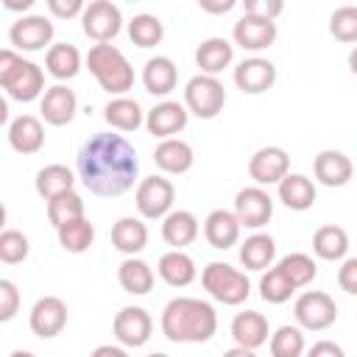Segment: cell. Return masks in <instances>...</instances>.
<instances>
[{"instance_id":"cell-8","label":"cell","mask_w":357,"mask_h":357,"mask_svg":"<svg viewBox=\"0 0 357 357\" xmlns=\"http://www.w3.org/2000/svg\"><path fill=\"white\" fill-rule=\"evenodd\" d=\"M134 201H137V209H139L142 218L156 220V218H165V215L173 209L176 187H173L170 178H165V176H148V178L139 181Z\"/></svg>"},{"instance_id":"cell-42","label":"cell","mask_w":357,"mask_h":357,"mask_svg":"<svg viewBox=\"0 0 357 357\" xmlns=\"http://www.w3.org/2000/svg\"><path fill=\"white\" fill-rule=\"evenodd\" d=\"M329 33L343 42V45H351L357 39V8L354 6H340L332 11L329 17Z\"/></svg>"},{"instance_id":"cell-49","label":"cell","mask_w":357,"mask_h":357,"mask_svg":"<svg viewBox=\"0 0 357 357\" xmlns=\"http://www.w3.org/2000/svg\"><path fill=\"white\" fill-rule=\"evenodd\" d=\"M307 357H346V351L335 340H318V343L310 346Z\"/></svg>"},{"instance_id":"cell-15","label":"cell","mask_w":357,"mask_h":357,"mask_svg":"<svg viewBox=\"0 0 357 357\" xmlns=\"http://www.w3.org/2000/svg\"><path fill=\"white\" fill-rule=\"evenodd\" d=\"M187 120H190V114H187L184 103H178V100H162V103H156L145 114V128H148V134H153L159 139H170L173 134L184 131Z\"/></svg>"},{"instance_id":"cell-9","label":"cell","mask_w":357,"mask_h":357,"mask_svg":"<svg viewBox=\"0 0 357 357\" xmlns=\"http://www.w3.org/2000/svg\"><path fill=\"white\" fill-rule=\"evenodd\" d=\"M240 223V229H262L271 215H273V201L262 187H243L234 195V212H231Z\"/></svg>"},{"instance_id":"cell-41","label":"cell","mask_w":357,"mask_h":357,"mask_svg":"<svg viewBox=\"0 0 357 357\" xmlns=\"http://www.w3.org/2000/svg\"><path fill=\"white\" fill-rule=\"evenodd\" d=\"M293 293H296V287L284 279V273L279 268H271L268 273H262V279H259V296H262V301H268V304H284Z\"/></svg>"},{"instance_id":"cell-28","label":"cell","mask_w":357,"mask_h":357,"mask_svg":"<svg viewBox=\"0 0 357 357\" xmlns=\"http://www.w3.org/2000/svg\"><path fill=\"white\" fill-rule=\"evenodd\" d=\"M112 245L128 257L139 254L148 245V226L139 218H120L112 226Z\"/></svg>"},{"instance_id":"cell-30","label":"cell","mask_w":357,"mask_h":357,"mask_svg":"<svg viewBox=\"0 0 357 357\" xmlns=\"http://www.w3.org/2000/svg\"><path fill=\"white\" fill-rule=\"evenodd\" d=\"M117 282H120V287H123L126 293H131V296H145V293L153 290L156 276H153V271H151L148 262H142V259H137V257H128V259H123L120 268H117Z\"/></svg>"},{"instance_id":"cell-27","label":"cell","mask_w":357,"mask_h":357,"mask_svg":"<svg viewBox=\"0 0 357 357\" xmlns=\"http://www.w3.org/2000/svg\"><path fill=\"white\" fill-rule=\"evenodd\" d=\"M178 81V70L173 64V59L167 56H153L145 61L142 67V84L151 95H170L176 89Z\"/></svg>"},{"instance_id":"cell-13","label":"cell","mask_w":357,"mask_h":357,"mask_svg":"<svg viewBox=\"0 0 357 357\" xmlns=\"http://www.w3.org/2000/svg\"><path fill=\"white\" fill-rule=\"evenodd\" d=\"M28 324H31V332L36 337H45V340L47 337H56L67 326V304L59 296H42L31 307Z\"/></svg>"},{"instance_id":"cell-56","label":"cell","mask_w":357,"mask_h":357,"mask_svg":"<svg viewBox=\"0 0 357 357\" xmlns=\"http://www.w3.org/2000/svg\"><path fill=\"white\" fill-rule=\"evenodd\" d=\"M6 218H8V215H6V206H3V201H0V231L6 229Z\"/></svg>"},{"instance_id":"cell-29","label":"cell","mask_w":357,"mask_h":357,"mask_svg":"<svg viewBox=\"0 0 357 357\" xmlns=\"http://www.w3.org/2000/svg\"><path fill=\"white\" fill-rule=\"evenodd\" d=\"M156 271H159L162 282H167L170 287H187V284H192V279L198 273L192 257L184 254V251H167V254H162Z\"/></svg>"},{"instance_id":"cell-35","label":"cell","mask_w":357,"mask_h":357,"mask_svg":"<svg viewBox=\"0 0 357 357\" xmlns=\"http://www.w3.org/2000/svg\"><path fill=\"white\" fill-rule=\"evenodd\" d=\"M73 184H75V176H73V170L67 165H45L36 173V181H33L39 198H45V201L73 190Z\"/></svg>"},{"instance_id":"cell-32","label":"cell","mask_w":357,"mask_h":357,"mask_svg":"<svg viewBox=\"0 0 357 357\" xmlns=\"http://www.w3.org/2000/svg\"><path fill=\"white\" fill-rule=\"evenodd\" d=\"M103 120H106L112 128H117V131H137V128L145 123L139 103L131 100V98H126V95L112 98V100L103 106Z\"/></svg>"},{"instance_id":"cell-39","label":"cell","mask_w":357,"mask_h":357,"mask_svg":"<svg viewBox=\"0 0 357 357\" xmlns=\"http://www.w3.org/2000/svg\"><path fill=\"white\" fill-rule=\"evenodd\" d=\"M128 36L137 47H156L165 36V25L159 17L153 14H137L131 22H128Z\"/></svg>"},{"instance_id":"cell-14","label":"cell","mask_w":357,"mask_h":357,"mask_svg":"<svg viewBox=\"0 0 357 357\" xmlns=\"http://www.w3.org/2000/svg\"><path fill=\"white\" fill-rule=\"evenodd\" d=\"M234 84L243 95H262L276 84V67L268 59H243L234 67Z\"/></svg>"},{"instance_id":"cell-51","label":"cell","mask_w":357,"mask_h":357,"mask_svg":"<svg viewBox=\"0 0 357 357\" xmlns=\"http://www.w3.org/2000/svg\"><path fill=\"white\" fill-rule=\"evenodd\" d=\"M89 357H128V351L126 349H120V346H112V343H103V346H98Z\"/></svg>"},{"instance_id":"cell-47","label":"cell","mask_w":357,"mask_h":357,"mask_svg":"<svg viewBox=\"0 0 357 357\" xmlns=\"http://www.w3.org/2000/svg\"><path fill=\"white\" fill-rule=\"evenodd\" d=\"M47 8H50L53 17L70 20V17H78L84 11V3L81 0H47Z\"/></svg>"},{"instance_id":"cell-26","label":"cell","mask_w":357,"mask_h":357,"mask_svg":"<svg viewBox=\"0 0 357 357\" xmlns=\"http://www.w3.org/2000/svg\"><path fill=\"white\" fill-rule=\"evenodd\" d=\"M276 190H279V201H282L287 209H293V212L310 209V206L315 204V198H318L312 178H307L304 173H287V176L276 184Z\"/></svg>"},{"instance_id":"cell-19","label":"cell","mask_w":357,"mask_h":357,"mask_svg":"<svg viewBox=\"0 0 357 357\" xmlns=\"http://www.w3.org/2000/svg\"><path fill=\"white\" fill-rule=\"evenodd\" d=\"M6 92H8V98H14V100H20V103L36 100V98L45 92V73H42V67L22 59L20 67L14 70V75L8 78Z\"/></svg>"},{"instance_id":"cell-50","label":"cell","mask_w":357,"mask_h":357,"mask_svg":"<svg viewBox=\"0 0 357 357\" xmlns=\"http://www.w3.org/2000/svg\"><path fill=\"white\" fill-rule=\"evenodd\" d=\"M198 6L206 14H226V11H231L237 6V0H198Z\"/></svg>"},{"instance_id":"cell-34","label":"cell","mask_w":357,"mask_h":357,"mask_svg":"<svg viewBox=\"0 0 357 357\" xmlns=\"http://www.w3.org/2000/svg\"><path fill=\"white\" fill-rule=\"evenodd\" d=\"M273 257H276V243H273L271 234L257 231V234L245 237V243L240 245V262L248 271H265V268H271Z\"/></svg>"},{"instance_id":"cell-36","label":"cell","mask_w":357,"mask_h":357,"mask_svg":"<svg viewBox=\"0 0 357 357\" xmlns=\"http://www.w3.org/2000/svg\"><path fill=\"white\" fill-rule=\"evenodd\" d=\"M56 234H59V245L70 254H84L95 243V226L86 218H78V220H70V223L59 226Z\"/></svg>"},{"instance_id":"cell-7","label":"cell","mask_w":357,"mask_h":357,"mask_svg":"<svg viewBox=\"0 0 357 357\" xmlns=\"http://www.w3.org/2000/svg\"><path fill=\"white\" fill-rule=\"evenodd\" d=\"M81 28L98 45L112 42L123 28V14L112 0H92L81 11Z\"/></svg>"},{"instance_id":"cell-6","label":"cell","mask_w":357,"mask_h":357,"mask_svg":"<svg viewBox=\"0 0 357 357\" xmlns=\"http://www.w3.org/2000/svg\"><path fill=\"white\" fill-rule=\"evenodd\" d=\"M293 315L298 329H310V332H321L329 329L337 321V304L329 293L324 290H307L296 298L293 304Z\"/></svg>"},{"instance_id":"cell-24","label":"cell","mask_w":357,"mask_h":357,"mask_svg":"<svg viewBox=\"0 0 357 357\" xmlns=\"http://www.w3.org/2000/svg\"><path fill=\"white\" fill-rule=\"evenodd\" d=\"M198 237V218L187 209H170L162 218V240L173 245V251H181Z\"/></svg>"},{"instance_id":"cell-54","label":"cell","mask_w":357,"mask_h":357,"mask_svg":"<svg viewBox=\"0 0 357 357\" xmlns=\"http://www.w3.org/2000/svg\"><path fill=\"white\" fill-rule=\"evenodd\" d=\"M6 120H8V103H6V98L0 95V126H6Z\"/></svg>"},{"instance_id":"cell-11","label":"cell","mask_w":357,"mask_h":357,"mask_svg":"<svg viewBox=\"0 0 357 357\" xmlns=\"http://www.w3.org/2000/svg\"><path fill=\"white\" fill-rule=\"evenodd\" d=\"M114 337L128 346V349H139L151 340V332H153V321L148 315V310L142 307H123L117 315H114Z\"/></svg>"},{"instance_id":"cell-2","label":"cell","mask_w":357,"mask_h":357,"mask_svg":"<svg viewBox=\"0 0 357 357\" xmlns=\"http://www.w3.org/2000/svg\"><path fill=\"white\" fill-rule=\"evenodd\" d=\"M159 326L170 343H206L218 332V312L204 298L176 296L165 304Z\"/></svg>"},{"instance_id":"cell-23","label":"cell","mask_w":357,"mask_h":357,"mask_svg":"<svg viewBox=\"0 0 357 357\" xmlns=\"http://www.w3.org/2000/svg\"><path fill=\"white\" fill-rule=\"evenodd\" d=\"M234 59V45L223 36H209L195 50V64L201 67V75H218L223 73Z\"/></svg>"},{"instance_id":"cell-43","label":"cell","mask_w":357,"mask_h":357,"mask_svg":"<svg viewBox=\"0 0 357 357\" xmlns=\"http://www.w3.org/2000/svg\"><path fill=\"white\" fill-rule=\"evenodd\" d=\"M31 245H28V237L17 229H3L0 231V262L6 265H20L25 257H28Z\"/></svg>"},{"instance_id":"cell-17","label":"cell","mask_w":357,"mask_h":357,"mask_svg":"<svg viewBox=\"0 0 357 357\" xmlns=\"http://www.w3.org/2000/svg\"><path fill=\"white\" fill-rule=\"evenodd\" d=\"M231 36H234V42H237L243 50H265V47H271V45L276 42V22L243 14V17L234 22Z\"/></svg>"},{"instance_id":"cell-40","label":"cell","mask_w":357,"mask_h":357,"mask_svg":"<svg viewBox=\"0 0 357 357\" xmlns=\"http://www.w3.org/2000/svg\"><path fill=\"white\" fill-rule=\"evenodd\" d=\"M307 349L304 343V332L298 326H279L271 335V354L273 357H301Z\"/></svg>"},{"instance_id":"cell-57","label":"cell","mask_w":357,"mask_h":357,"mask_svg":"<svg viewBox=\"0 0 357 357\" xmlns=\"http://www.w3.org/2000/svg\"><path fill=\"white\" fill-rule=\"evenodd\" d=\"M145 357H170V354H165V351H151V354H145Z\"/></svg>"},{"instance_id":"cell-53","label":"cell","mask_w":357,"mask_h":357,"mask_svg":"<svg viewBox=\"0 0 357 357\" xmlns=\"http://www.w3.org/2000/svg\"><path fill=\"white\" fill-rule=\"evenodd\" d=\"M223 357H257L251 349H243V346H231L229 351H223Z\"/></svg>"},{"instance_id":"cell-10","label":"cell","mask_w":357,"mask_h":357,"mask_svg":"<svg viewBox=\"0 0 357 357\" xmlns=\"http://www.w3.org/2000/svg\"><path fill=\"white\" fill-rule=\"evenodd\" d=\"M290 173V156L279 145H265L248 159V176L254 178L257 187L265 184H279Z\"/></svg>"},{"instance_id":"cell-25","label":"cell","mask_w":357,"mask_h":357,"mask_svg":"<svg viewBox=\"0 0 357 357\" xmlns=\"http://www.w3.org/2000/svg\"><path fill=\"white\" fill-rule=\"evenodd\" d=\"M204 237L212 248L226 251L240 240V223L229 209H212L204 220Z\"/></svg>"},{"instance_id":"cell-22","label":"cell","mask_w":357,"mask_h":357,"mask_svg":"<svg viewBox=\"0 0 357 357\" xmlns=\"http://www.w3.org/2000/svg\"><path fill=\"white\" fill-rule=\"evenodd\" d=\"M153 162H156V167H159L162 173L181 176V173H187V170L192 167L195 153H192V145H190V142L170 137V139H162V142L156 145Z\"/></svg>"},{"instance_id":"cell-20","label":"cell","mask_w":357,"mask_h":357,"mask_svg":"<svg viewBox=\"0 0 357 357\" xmlns=\"http://www.w3.org/2000/svg\"><path fill=\"white\" fill-rule=\"evenodd\" d=\"M8 145L22 153V156H31V153H39L42 145H45V128H42V120L33 117V114H20L11 120L8 126Z\"/></svg>"},{"instance_id":"cell-55","label":"cell","mask_w":357,"mask_h":357,"mask_svg":"<svg viewBox=\"0 0 357 357\" xmlns=\"http://www.w3.org/2000/svg\"><path fill=\"white\" fill-rule=\"evenodd\" d=\"M8 357H36V354L33 351H25V349H14Z\"/></svg>"},{"instance_id":"cell-4","label":"cell","mask_w":357,"mask_h":357,"mask_svg":"<svg viewBox=\"0 0 357 357\" xmlns=\"http://www.w3.org/2000/svg\"><path fill=\"white\" fill-rule=\"evenodd\" d=\"M201 284H204V290H206L215 301H220V304H226V307L243 304V301L248 298V293H251L248 276H245L243 271L231 268L229 262H209V265L201 271Z\"/></svg>"},{"instance_id":"cell-48","label":"cell","mask_w":357,"mask_h":357,"mask_svg":"<svg viewBox=\"0 0 357 357\" xmlns=\"http://www.w3.org/2000/svg\"><path fill=\"white\" fill-rule=\"evenodd\" d=\"M22 56L17 50H0V89H6L8 78L14 75V70L20 67Z\"/></svg>"},{"instance_id":"cell-16","label":"cell","mask_w":357,"mask_h":357,"mask_svg":"<svg viewBox=\"0 0 357 357\" xmlns=\"http://www.w3.org/2000/svg\"><path fill=\"white\" fill-rule=\"evenodd\" d=\"M39 112H42V120L45 123H50V126H67V123H73V117L78 112V98L64 84H56V86L45 89V95L39 100Z\"/></svg>"},{"instance_id":"cell-21","label":"cell","mask_w":357,"mask_h":357,"mask_svg":"<svg viewBox=\"0 0 357 357\" xmlns=\"http://www.w3.org/2000/svg\"><path fill=\"white\" fill-rule=\"evenodd\" d=\"M268 318L257 310H245V312H237L231 318V337H234V346H243V349H259L262 343H268Z\"/></svg>"},{"instance_id":"cell-38","label":"cell","mask_w":357,"mask_h":357,"mask_svg":"<svg viewBox=\"0 0 357 357\" xmlns=\"http://www.w3.org/2000/svg\"><path fill=\"white\" fill-rule=\"evenodd\" d=\"M47 218H50V223H53L56 229L64 226V223H70V220L86 218V215H84V198H81L75 190H67V192L50 198V201H47Z\"/></svg>"},{"instance_id":"cell-12","label":"cell","mask_w":357,"mask_h":357,"mask_svg":"<svg viewBox=\"0 0 357 357\" xmlns=\"http://www.w3.org/2000/svg\"><path fill=\"white\" fill-rule=\"evenodd\" d=\"M8 39L17 50H45L53 39V22L45 17V14H28V17H20L11 31H8Z\"/></svg>"},{"instance_id":"cell-44","label":"cell","mask_w":357,"mask_h":357,"mask_svg":"<svg viewBox=\"0 0 357 357\" xmlns=\"http://www.w3.org/2000/svg\"><path fill=\"white\" fill-rule=\"evenodd\" d=\"M20 312V290L11 279H0V324L11 321Z\"/></svg>"},{"instance_id":"cell-3","label":"cell","mask_w":357,"mask_h":357,"mask_svg":"<svg viewBox=\"0 0 357 357\" xmlns=\"http://www.w3.org/2000/svg\"><path fill=\"white\" fill-rule=\"evenodd\" d=\"M86 67L95 75V81L100 84L103 92L109 95H123L134 86V67L128 64V59L123 56L120 47L114 45H92L86 53Z\"/></svg>"},{"instance_id":"cell-52","label":"cell","mask_w":357,"mask_h":357,"mask_svg":"<svg viewBox=\"0 0 357 357\" xmlns=\"http://www.w3.org/2000/svg\"><path fill=\"white\" fill-rule=\"evenodd\" d=\"M3 6L8 11H28L33 6V0H3Z\"/></svg>"},{"instance_id":"cell-1","label":"cell","mask_w":357,"mask_h":357,"mask_svg":"<svg viewBox=\"0 0 357 357\" xmlns=\"http://www.w3.org/2000/svg\"><path fill=\"white\" fill-rule=\"evenodd\" d=\"M75 170L92 195L117 198L134 187L139 176V159L126 137L112 131H98L81 145Z\"/></svg>"},{"instance_id":"cell-45","label":"cell","mask_w":357,"mask_h":357,"mask_svg":"<svg viewBox=\"0 0 357 357\" xmlns=\"http://www.w3.org/2000/svg\"><path fill=\"white\" fill-rule=\"evenodd\" d=\"M243 11L248 17H259V20H276L284 11L282 0H243Z\"/></svg>"},{"instance_id":"cell-5","label":"cell","mask_w":357,"mask_h":357,"mask_svg":"<svg viewBox=\"0 0 357 357\" xmlns=\"http://www.w3.org/2000/svg\"><path fill=\"white\" fill-rule=\"evenodd\" d=\"M226 106V89L212 75H192L184 86V109L187 114H195L201 120H212Z\"/></svg>"},{"instance_id":"cell-31","label":"cell","mask_w":357,"mask_h":357,"mask_svg":"<svg viewBox=\"0 0 357 357\" xmlns=\"http://www.w3.org/2000/svg\"><path fill=\"white\" fill-rule=\"evenodd\" d=\"M45 67L53 78L59 81H70L81 73V50L75 45H67V42H59V45H50L47 47V56H45Z\"/></svg>"},{"instance_id":"cell-46","label":"cell","mask_w":357,"mask_h":357,"mask_svg":"<svg viewBox=\"0 0 357 357\" xmlns=\"http://www.w3.org/2000/svg\"><path fill=\"white\" fill-rule=\"evenodd\" d=\"M337 284H340L349 296L357 293V259H354V257L343 259V265H340V271H337Z\"/></svg>"},{"instance_id":"cell-37","label":"cell","mask_w":357,"mask_h":357,"mask_svg":"<svg viewBox=\"0 0 357 357\" xmlns=\"http://www.w3.org/2000/svg\"><path fill=\"white\" fill-rule=\"evenodd\" d=\"M276 268L284 273V279H287L296 290H298V287H307V284L315 279V273H318V265L312 262V257H307V254H301V251H293V254L282 257Z\"/></svg>"},{"instance_id":"cell-18","label":"cell","mask_w":357,"mask_h":357,"mask_svg":"<svg viewBox=\"0 0 357 357\" xmlns=\"http://www.w3.org/2000/svg\"><path fill=\"white\" fill-rule=\"evenodd\" d=\"M312 173L324 187H346L354 176V165L343 151H321L312 162Z\"/></svg>"},{"instance_id":"cell-33","label":"cell","mask_w":357,"mask_h":357,"mask_svg":"<svg viewBox=\"0 0 357 357\" xmlns=\"http://www.w3.org/2000/svg\"><path fill=\"white\" fill-rule=\"evenodd\" d=\"M312 251L326 259V262H335V259H343L346 251H349V234L343 226H335V223H326L321 229H315L312 234Z\"/></svg>"}]
</instances>
